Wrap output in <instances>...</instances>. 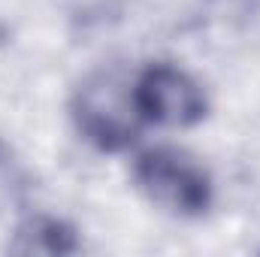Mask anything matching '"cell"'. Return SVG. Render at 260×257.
<instances>
[{
	"label": "cell",
	"instance_id": "6da1fadb",
	"mask_svg": "<svg viewBox=\"0 0 260 257\" xmlns=\"http://www.w3.org/2000/svg\"><path fill=\"white\" fill-rule=\"evenodd\" d=\"M133 182L154 206L179 218H200L212 206V179L191 154L160 145L148 148L133 164Z\"/></svg>",
	"mask_w": 260,
	"mask_h": 257
},
{
	"label": "cell",
	"instance_id": "7a4b0ae2",
	"mask_svg": "<svg viewBox=\"0 0 260 257\" xmlns=\"http://www.w3.org/2000/svg\"><path fill=\"white\" fill-rule=\"evenodd\" d=\"M70 115L79 133L100 151H121L145 124L133 106V91H121L112 76H94L73 94Z\"/></svg>",
	"mask_w": 260,
	"mask_h": 257
},
{
	"label": "cell",
	"instance_id": "3957f363",
	"mask_svg": "<svg viewBox=\"0 0 260 257\" xmlns=\"http://www.w3.org/2000/svg\"><path fill=\"white\" fill-rule=\"evenodd\" d=\"M133 106L142 121L191 127L206 118V94L194 79L173 64H148L133 82Z\"/></svg>",
	"mask_w": 260,
	"mask_h": 257
},
{
	"label": "cell",
	"instance_id": "277c9868",
	"mask_svg": "<svg viewBox=\"0 0 260 257\" xmlns=\"http://www.w3.org/2000/svg\"><path fill=\"white\" fill-rule=\"evenodd\" d=\"M12 254H46V257H61L76 254L82 248L79 233L73 224H67L55 215H34L21 221L12 233V242L6 245Z\"/></svg>",
	"mask_w": 260,
	"mask_h": 257
},
{
	"label": "cell",
	"instance_id": "5b68a950",
	"mask_svg": "<svg viewBox=\"0 0 260 257\" xmlns=\"http://www.w3.org/2000/svg\"><path fill=\"white\" fill-rule=\"evenodd\" d=\"M118 9V0H76V12L82 18H106Z\"/></svg>",
	"mask_w": 260,
	"mask_h": 257
}]
</instances>
